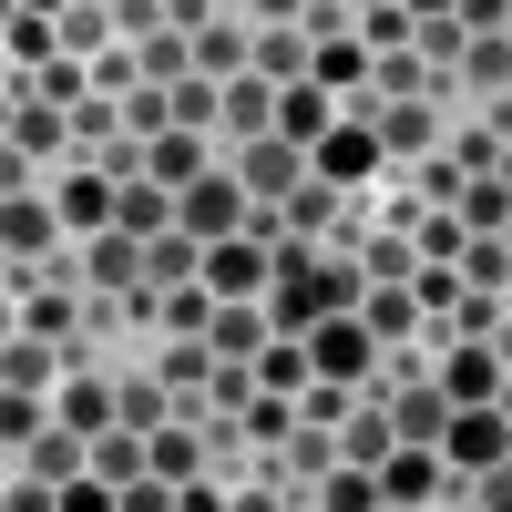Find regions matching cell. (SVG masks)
I'll list each match as a JSON object with an SVG mask.
<instances>
[{
    "mask_svg": "<svg viewBox=\"0 0 512 512\" xmlns=\"http://www.w3.org/2000/svg\"><path fill=\"white\" fill-rule=\"evenodd\" d=\"M390 451H400V420H390V410H349V420H338V461L390 472Z\"/></svg>",
    "mask_w": 512,
    "mask_h": 512,
    "instance_id": "cell-13",
    "label": "cell"
},
{
    "mask_svg": "<svg viewBox=\"0 0 512 512\" xmlns=\"http://www.w3.org/2000/svg\"><path fill=\"white\" fill-rule=\"evenodd\" d=\"M164 390H205V379H216V338H195V349H185V338H175V349H164Z\"/></svg>",
    "mask_w": 512,
    "mask_h": 512,
    "instance_id": "cell-30",
    "label": "cell"
},
{
    "mask_svg": "<svg viewBox=\"0 0 512 512\" xmlns=\"http://www.w3.org/2000/svg\"><path fill=\"white\" fill-rule=\"evenodd\" d=\"M451 482H461V472H451L441 451H420V441H400V451H390V472H379V492L410 502V512H431V492H451Z\"/></svg>",
    "mask_w": 512,
    "mask_h": 512,
    "instance_id": "cell-8",
    "label": "cell"
},
{
    "mask_svg": "<svg viewBox=\"0 0 512 512\" xmlns=\"http://www.w3.org/2000/svg\"><path fill=\"white\" fill-rule=\"evenodd\" d=\"M256 11V31H277V21H308V0H246Z\"/></svg>",
    "mask_w": 512,
    "mask_h": 512,
    "instance_id": "cell-37",
    "label": "cell"
},
{
    "mask_svg": "<svg viewBox=\"0 0 512 512\" xmlns=\"http://www.w3.org/2000/svg\"><path fill=\"white\" fill-rule=\"evenodd\" d=\"M62 41H72V52H113V0H72V11H62Z\"/></svg>",
    "mask_w": 512,
    "mask_h": 512,
    "instance_id": "cell-28",
    "label": "cell"
},
{
    "mask_svg": "<svg viewBox=\"0 0 512 512\" xmlns=\"http://www.w3.org/2000/svg\"><path fill=\"white\" fill-rule=\"evenodd\" d=\"M226 123H236V144L277 134V82H267V72H236V82H226Z\"/></svg>",
    "mask_w": 512,
    "mask_h": 512,
    "instance_id": "cell-15",
    "label": "cell"
},
{
    "mask_svg": "<svg viewBox=\"0 0 512 512\" xmlns=\"http://www.w3.org/2000/svg\"><path fill=\"white\" fill-rule=\"evenodd\" d=\"M185 512H226V502H216V492H195V482H185Z\"/></svg>",
    "mask_w": 512,
    "mask_h": 512,
    "instance_id": "cell-39",
    "label": "cell"
},
{
    "mask_svg": "<svg viewBox=\"0 0 512 512\" xmlns=\"http://www.w3.org/2000/svg\"><path fill=\"white\" fill-rule=\"evenodd\" d=\"M62 420H72L82 441H103V431H113V379H72V390H62Z\"/></svg>",
    "mask_w": 512,
    "mask_h": 512,
    "instance_id": "cell-26",
    "label": "cell"
},
{
    "mask_svg": "<svg viewBox=\"0 0 512 512\" xmlns=\"http://www.w3.org/2000/svg\"><path fill=\"white\" fill-rule=\"evenodd\" d=\"M441 390L472 410V400H502V359L482 349V338H441Z\"/></svg>",
    "mask_w": 512,
    "mask_h": 512,
    "instance_id": "cell-9",
    "label": "cell"
},
{
    "mask_svg": "<svg viewBox=\"0 0 512 512\" xmlns=\"http://www.w3.org/2000/svg\"><path fill=\"white\" fill-rule=\"evenodd\" d=\"M461 287H512V236H472V246H461Z\"/></svg>",
    "mask_w": 512,
    "mask_h": 512,
    "instance_id": "cell-27",
    "label": "cell"
},
{
    "mask_svg": "<svg viewBox=\"0 0 512 512\" xmlns=\"http://www.w3.org/2000/svg\"><path fill=\"white\" fill-rule=\"evenodd\" d=\"M359 41H369V52H400V41H420V21L400 11V0H369V11H359Z\"/></svg>",
    "mask_w": 512,
    "mask_h": 512,
    "instance_id": "cell-31",
    "label": "cell"
},
{
    "mask_svg": "<svg viewBox=\"0 0 512 512\" xmlns=\"http://www.w3.org/2000/svg\"><path fill=\"white\" fill-rule=\"evenodd\" d=\"M308 175H318V154H308V144H287V134H256V144H236V185H246L256 205H287Z\"/></svg>",
    "mask_w": 512,
    "mask_h": 512,
    "instance_id": "cell-3",
    "label": "cell"
},
{
    "mask_svg": "<svg viewBox=\"0 0 512 512\" xmlns=\"http://www.w3.org/2000/svg\"><path fill=\"white\" fill-rule=\"evenodd\" d=\"M82 277H93L103 297H123L144 277V236H123V226H93V256H82Z\"/></svg>",
    "mask_w": 512,
    "mask_h": 512,
    "instance_id": "cell-12",
    "label": "cell"
},
{
    "mask_svg": "<svg viewBox=\"0 0 512 512\" xmlns=\"http://www.w3.org/2000/svg\"><path fill=\"white\" fill-rule=\"evenodd\" d=\"M431 134H441V113H431V93H410V103H379V144H390V154H420Z\"/></svg>",
    "mask_w": 512,
    "mask_h": 512,
    "instance_id": "cell-21",
    "label": "cell"
},
{
    "mask_svg": "<svg viewBox=\"0 0 512 512\" xmlns=\"http://www.w3.org/2000/svg\"><path fill=\"white\" fill-rule=\"evenodd\" d=\"M52 144H62V113L21 93V113H11V175H31V154H52Z\"/></svg>",
    "mask_w": 512,
    "mask_h": 512,
    "instance_id": "cell-23",
    "label": "cell"
},
{
    "mask_svg": "<svg viewBox=\"0 0 512 512\" xmlns=\"http://www.w3.org/2000/svg\"><path fill=\"white\" fill-rule=\"evenodd\" d=\"M431 512H482V502H431Z\"/></svg>",
    "mask_w": 512,
    "mask_h": 512,
    "instance_id": "cell-41",
    "label": "cell"
},
{
    "mask_svg": "<svg viewBox=\"0 0 512 512\" xmlns=\"http://www.w3.org/2000/svg\"><path fill=\"white\" fill-rule=\"evenodd\" d=\"M287 267V246L267 236H226V246H205V287H216V308H246V297H267Z\"/></svg>",
    "mask_w": 512,
    "mask_h": 512,
    "instance_id": "cell-1",
    "label": "cell"
},
{
    "mask_svg": "<svg viewBox=\"0 0 512 512\" xmlns=\"http://www.w3.org/2000/svg\"><path fill=\"white\" fill-rule=\"evenodd\" d=\"M472 502H482V512H512V461H492V472H472Z\"/></svg>",
    "mask_w": 512,
    "mask_h": 512,
    "instance_id": "cell-36",
    "label": "cell"
},
{
    "mask_svg": "<svg viewBox=\"0 0 512 512\" xmlns=\"http://www.w3.org/2000/svg\"><path fill=\"white\" fill-rule=\"evenodd\" d=\"M11 11H52V21H62V11H72V0H11Z\"/></svg>",
    "mask_w": 512,
    "mask_h": 512,
    "instance_id": "cell-40",
    "label": "cell"
},
{
    "mask_svg": "<svg viewBox=\"0 0 512 512\" xmlns=\"http://www.w3.org/2000/svg\"><path fill=\"white\" fill-rule=\"evenodd\" d=\"M379 164H390V144H379V123H338V134L318 144V185H338V195H359Z\"/></svg>",
    "mask_w": 512,
    "mask_h": 512,
    "instance_id": "cell-6",
    "label": "cell"
},
{
    "mask_svg": "<svg viewBox=\"0 0 512 512\" xmlns=\"http://www.w3.org/2000/svg\"><path fill=\"white\" fill-rule=\"evenodd\" d=\"M256 390H267V400H308V390H318L308 338H267V349H256Z\"/></svg>",
    "mask_w": 512,
    "mask_h": 512,
    "instance_id": "cell-11",
    "label": "cell"
},
{
    "mask_svg": "<svg viewBox=\"0 0 512 512\" xmlns=\"http://www.w3.org/2000/svg\"><path fill=\"white\" fill-rule=\"evenodd\" d=\"M246 216H256V195H246L236 175H195V185L175 195V226H185L195 246H226V236H246Z\"/></svg>",
    "mask_w": 512,
    "mask_h": 512,
    "instance_id": "cell-2",
    "label": "cell"
},
{
    "mask_svg": "<svg viewBox=\"0 0 512 512\" xmlns=\"http://www.w3.org/2000/svg\"><path fill=\"white\" fill-rule=\"evenodd\" d=\"M164 21H175V11H164V0H113V31H144V41H154Z\"/></svg>",
    "mask_w": 512,
    "mask_h": 512,
    "instance_id": "cell-35",
    "label": "cell"
},
{
    "mask_svg": "<svg viewBox=\"0 0 512 512\" xmlns=\"http://www.w3.org/2000/svg\"><path fill=\"white\" fill-rule=\"evenodd\" d=\"M451 410H461V400L441 390V379H420V390H400V410H390V420H400V441H420V451H441V431H451Z\"/></svg>",
    "mask_w": 512,
    "mask_h": 512,
    "instance_id": "cell-14",
    "label": "cell"
},
{
    "mask_svg": "<svg viewBox=\"0 0 512 512\" xmlns=\"http://www.w3.org/2000/svg\"><path fill=\"white\" fill-rule=\"evenodd\" d=\"M113 420H123V431H164V420H175V390H164V379H123Z\"/></svg>",
    "mask_w": 512,
    "mask_h": 512,
    "instance_id": "cell-24",
    "label": "cell"
},
{
    "mask_svg": "<svg viewBox=\"0 0 512 512\" xmlns=\"http://www.w3.org/2000/svg\"><path fill=\"white\" fill-rule=\"evenodd\" d=\"M21 93L52 103V113H72V103H82V72H72V62H41V82H21Z\"/></svg>",
    "mask_w": 512,
    "mask_h": 512,
    "instance_id": "cell-32",
    "label": "cell"
},
{
    "mask_svg": "<svg viewBox=\"0 0 512 512\" xmlns=\"http://www.w3.org/2000/svg\"><path fill=\"white\" fill-rule=\"evenodd\" d=\"M246 52H256V41H246L236 21H205V31H195V72H205V82H236Z\"/></svg>",
    "mask_w": 512,
    "mask_h": 512,
    "instance_id": "cell-25",
    "label": "cell"
},
{
    "mask_svg": "<svg viewBox=\"0 0 512 512\" xmlns=\"http://www.w3.org/2000/svg\"><path fill=\"white\" fill-rule=\"evenodd\" d=\"M195 461H205V431H195V410H185V420H164V431H154V472L185 492V482H195Z\"/></svg>",
    "mask_w": 512,
    "mask_h": 512,
    "instance_id": "cell-22",
    "label": "cell"
},
{
    "mask_svg": "<svg viewBox=\"0 0 512 512\" xmlns=\"http://www.w3.org/2000/svg\"><path fill=\"white\" fill-rule=\"evenodd\" d=\"M359 277H420V246H400V236H379V246H369V267H359Z\"/></svg>",
    "mask_w": 512,
    "mask_h": 512,
    "instance_id": "cell-34",
    "label": "cell"
},
{
    "mask_svg": "<svg viewBox=\"0 0 512 512\" xmlns=\"http://www.w3.org/2000/svg\"><path fill=\"white\" fill-rule=\"evenodd\" d=\"M308 359H318V379H338V390L379 379V349H369V318H359V308H328V318L308 328Z\"/></svg>",
    "mask_w": 512,
    "mask_h": 512,
    "instance_id": "cell-4",
    "label": "cell"
},
{
    "mask_svg": "<svg viewBox=\"0 0 512 512\" xmlns=\"http://www.w3.org/2000/svg\"><path fill=\"white\" fill-rule=\"evenodd\" d=\"M359 11H369V0H359Z\"/></svg>",
    "mask_w": 512,
    "mask_h": 512,
    "instance_id": "cell-44",
    "label": "cell"
},
{
    "mask_svg": "<svg viewBox=\"0 0 512 512\" xmlns=\"http://www.w3.org/2000/svg\"><path fill=\"white\" fill-rule=\"evenodd\" d=\"M441 461H451V472H492V461H512V410H502V400H472V410H451V431H441Z\"/></svg>",
    "mask_w": 512,
    "mask_h": 512,
    "instance_id": "cell-5",
    "label": "cell"
},
{
    "mask_svg": "<svg viewBox=\"0 0 512 512\" xmlns=\"http://www.w3.org/2000/svg\"><path fill=\"white\" fill-rule=\"evenodd\" d=\"M318 512H379V502H390V492H379V472H359V461H328V472H318V492H308Z\"/></svg>",
    "mask_w": 512,
    "mask_h": 512,
    "instance_id": "cell-18",
    "label": "cell"
},
{
    "mask_svg": "<svg viewBox=\"0 0 512 512\" xmlns=\"http://www.w3.org/2000/svg\"><path fill=\"white\" fill-rule=\"evenodd\" d=\"M359 318H369V338H410V328H420V297H400V287H369V297H359Z\"/></svg>",
    "mask_w": 512,
    "mask_h": 512,
    "instance_id": "cell-29",
    "label": "cell"
},
{
    "mask_svg": "<svg viewBox=\"0 0 512 512\" xmlns=\"http://www.w3.org/2000/svg\"><path fill=\"white\" fill-rule=\"evenodd\" d=\"M113 226L154 246L164 226H175V185H154V175H123V185H113Z\"/></svg>",
    "mask_w": 512,
    "mask_h": 512,
    "instance_id": "cell-10",
    "label": "cell"
},
{
    "mask_svg": "<svg viewBox=\"0 0 512 512\" xmlns=\"http://www.w3.org/2000/svg\"><path fill=\"white\" fill-rule=\"evenodd\" d=\"M502 236H512V226H502Z\"/></svg>",
    "mask_w": 512,
    "mask_h": 512,
    "instance_id": "cell-45",
    "label": "cell"
},
{
    "mask_svg": "<svg viewBox=\"0 0 512 512\" xmlns=\"http://www.w3.org/2000/svg\"><path fill=\"white\" fill-rule=\"evenodd\" d=\"M502 410H512V369H502Z\"/></svg>",
    "mask_w": 512,
    "mask_h": 512,
    "instance_id": "cell-42",
    "label": "cell"
},
{
    "mask_svg": "<svg viewBox=\"0 0 512 512\" xmlns=\"http://www.w3.org/2000/svg\"><path fill=\"white\" fill-rule=\"evenodd\" d=\"M113 185H123V175H62V185H52L62 226H113Z\"/></svg>",
    "mask_w": 512,
    "mask_h": 512,
    "instance_id": "cell-20",
    "label": "cell"
},
{
    "mask_svg": "<svg viewBox=\"0 0 512 512\" xmlns=\"http://www.w3.org/2000/svg\"><path fill=\"white\" fill-rule=\"evenodd\" d=\"M205 338H216V359H256V349L277 338V318H267V297H246V308H216Z\"/></svg>",
    "mask_w": 512,
    "mask_h": 512,
    "instance_id": "cell-17",
    "label": "cell"
},
{
    "mask_svg": "<svg viewBox=\"0 0 512 512\" xmlns=\"http://www.w3.org/2000/svg\"><path fill=\"white\" fill-rule=\"evenodd\" d=\"M144 277H154V287H195V277H205V246H195L185 226H164V236L144 246Z\"/></svg>",
    "mask_w": 512,
    "mask_h": 512,
    "instance_id": "cell-19",
    "label": "cell"
},
{
    "mask_svg": "<svg viewBox=\"0 0 512 512\" xmlns=\"http://www.w3.org/2000/svg\"><path fill=\"white\" fill-rule=\"evenodd\" d=\"M52 236H62V205L52 195H11V216H0V246H11V267H41V256H52Z\"/></svg>",
    "mask_w": 512,
    "mask_h": 512,
    "instance_id": "cell-7",
    "label": "cell"
},
{
    "mask_svg": "<svg viewBox=\"0 0 512 512\" xmlns=\"http://www.w3.org/2000/svg\"><path fill=\"white\" fill-rule=\"evenodd\" d=\"M502 185H512V154H502Z\"/></svg>",
    "mask_w": 512,
    "mask_h": 512,
    "instance_id": "cell-43",
    "label": "cell"
},
{
    "mask_svg": "<svg viewBox=\"0 0 512 512\" xmlns=\"http://www.w3.org/2000/svg\"><path fill=\"white\" fill-rule=\"evenodd\" d=\"M41 379H52V349H41V338H11V390L41 400Z\"/></svg>",
    "mask_w": 512,
    "mask_h": 512,
    "instance_id": "cell-33",
    "label": "cell"
},
{
    "mask_svg": "<svg viewBox=\"0 0 512 512\" xmlns=\"http://www.w3.org/2000/svg\"><path fill=\"white\" fill-rule=\"evenodd\" d=\"M410 21H461V0H400Z\"/></svg>",
    "mask_w": 512,
    "mask_h": 512,
    "instance_id": "cell-38",
    "label": "cell"
},
{
    "mask_svg": "<svg viewBox=\"0 0 512 512\" xmlns=\"http://www.w3.org/2000/svg\"><path fill=\"white\" fill-rule=\"evenodd\" d=\"M144 175L175 185V195H185L195 175H216V164H205V134H154V144H144Z\"/></svg>",
    "mask_w": 512,
    "mask_h": 512,
    "instance_id": "cell-16",
    "label": "cell"
}]
</instances>
